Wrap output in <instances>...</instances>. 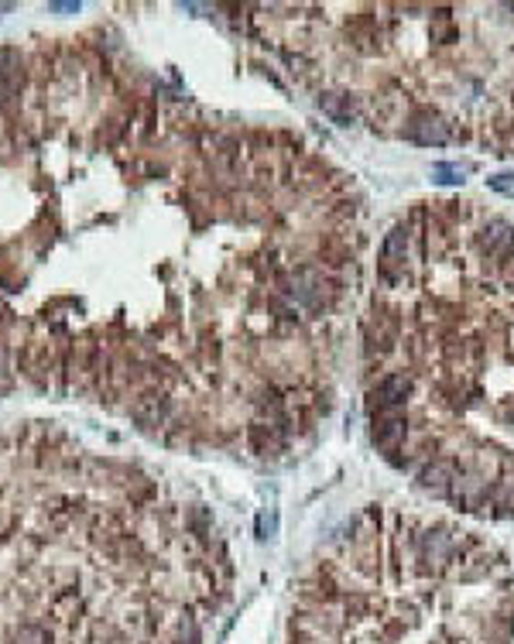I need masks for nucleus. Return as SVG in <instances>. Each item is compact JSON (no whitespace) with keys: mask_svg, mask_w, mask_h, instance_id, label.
I'll return each mask as SVG.
<instances>
[{"mask_svg":"<svg viewBox=\"0 0 514 644\" xmlns=\"http://www.w3.org/2000/svg\"><path fill=\"white\" fill-rule=\"evenodd\" d=\"M411 429H415L411 412H377V415H370V442L377 446V453H381V456L394 453L398 446H405L408 436H411Z\"/></svg>","mask_w":514,"mask_h":644,"instance_id":"3","label":"nucleus"},{"mask_svg":"<svg viewBox=\"0 0 514 644\" xmlns=\"http://www.w3.org/2000/svg\"><path fill=\"white\" fill-rule=\"evenodd\" d=\"M415 480H418V487L429 490L432 497L449 500V493L456 487V460L453 456H432V460H425V463L415 469Z\"/></svg>","mask_w":514,"mask_h":644,"instance_id":"4","label":"nucleus"},{"mask_svg":"<svg viewBox=\"0 0 514 644\" xmlns=\"http://www.w3.org/2000/svg\"><path fill=\"white\" fill-rule=\"evenodd\" d=\"M490 185H494V189H511L508 175H497V179H490Z\"/></svg>","mask_w":514,"mask_h":644,"instance_id":"5","label":"nucleus"},{"mask_svg":"<svg viewBox=\"0 0 514 644\" xmlns=\"http://www.w3.org/2000/svg\"><path fill=\"white\" fill-rule=\"evenodd\" d=\"M49 11H79V4H49Z\"/></svg>","mask_w":514,"mask_h":644,"instance_id":"6","label":"nucleus"},{"mask_svg":"<svg viewBox=\"0 0 514 644\" xmlns=\"http://www.w3.org/2000/svg\"><path fill=\"white\" fill-rule=\"evenodd\" d=\"M398 124H401L398 134L405 141H411V144H422V148H442V144L460 137L456 134V120L446 117L436 106H408V110H401Z\"/></svg>","mask_w":514,"mask_h":644,"instance_id":"2","label":"nucleus"},{"mask_svg":"<svg viewBox=\"0 0 514 644\" xmlns=\"http://www.w3.org/2000/svg\"><path fill=\"white\" fill-rule=\"evenodd\" d=\"M418 398V377L408 367H384L367 387V412H411Z\"/></svg>","mask_w":514,"mask_h":644,"instance_id":"1","label":"nucleus"}]
</instances>
